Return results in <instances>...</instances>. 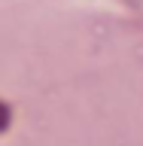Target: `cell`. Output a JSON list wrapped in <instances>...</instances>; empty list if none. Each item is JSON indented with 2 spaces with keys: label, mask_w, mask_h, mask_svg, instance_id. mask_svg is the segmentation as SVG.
I'll list each match as a JSON object with an SVG mask.
<instances>
[{
  "label": "cell",
  "mask_w": 143,
  "mask_h": 146,
  "mask_svg": "<svg viewBox=\"0 0 143 146\" xmlns=\"http://www.w3.org/2000/svg\"><path fill=\"white\" fill-rule=\"evenodd\" d=\"M6 125H9V110L3 107V104H0V131H3Z\"/></svg>",
  "instance_id": "obj_1"
}]
</instances>
